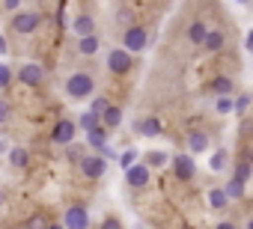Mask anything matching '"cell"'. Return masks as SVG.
<instances>
[{
	"instance_id": "cell-18",
	"label": "cell",
	"mask_w": 253,
	"mask_h": 229,
	"mask_svg": "<svg viewBox=\"0 0 253 229\" xmlns=\"http://www.w3.org/2000/svg\"><path fill=\"white\" fill-rule=\"evenodd\" d=\"M203 48H206V51H220V48H223V33H220V30H209Z\"/></svg>"
},
{
	"instance_id": "cell-29",
	"label": "cell",
	"mask_w": 253,
	"mask_h": 229,
	"mask_svg": "<svg viewBox=\"0 0 253 229\" xmlns=\"http://www.w3.org/2000/svg\"><path fill=\"white\" fill-rule=\"evenodd\" d=\"M27 229H48V226H45V217H42V214L30 217V220H27Z\"/></svg>"
},
{
	"instance_id": "cell-15",
	"label": "cell",
	"mask_w": 253,
	"mask_h": 229,
	"mask_svg": "<svg viewBox=\"0 0 253 229\" xmlns=\"http://www.w3.org/2000/svg\"><path fill=\"white\" fill-rule=\"evenodd\" d=\"M101 122H104V128H116L119 122H122V107H107L104 110V116H101Z\"/></svg>"
},
{
	"instance_id": "cell-39",
	"label": "cell",
	"mask_w": 253,
	"mask_h": 229,
	"mask_svg": "<svg viewBox=\"0 0 253 229\" xmlns=\"http://www.w3.org/2000/svg\"><path fill=\"white\" fill-rule=\"evenodd\" d=\"M247 229H253V220H250V223H247Z\"/></svg>"
},
{
	"instance_id": "cell-25",
	"label": "cell",
	"mask_w": 253,
	"mask_h": 229,
	"mask_svg": "<svg viewBox=\"0 0 253 229\" xmlns=\"http://www.w3.org/2000/svg\"><path fill=\"white\" fill-rule=\"evenodd\" d=\"M98 122H101V119H98V116H92L89 110H86V113H81V128H84L86 134H89V131H95V128H98Z\"/></svg>"
},
{
	"instance_id": "cell-14",
	"label": "cell",
	"mask_w": 253,
	"mask_h": 229,
	"mask_svg": "<svg viewBox=\"0 0 253 229\" xmlns=\"http://www.w3.org/2000/svg\"><path fill=\"white\" fill-rule=\"evenodd\" d=\"M188 146H191L194 155H200V152L209 149V137H206L203 131H191V134H188Z\"/></svg>"
},
{
	"instance_id": "cell-16",
	"label": "cell",
	"mask_w": 253,
	"mask_h": 229,
	"mask_svg": "<svg viewBox=\"0 0 253 229\" xmlns=\"http://www.w3.org/2000/svg\"><path fill=\"white\" fill-rule=\"evenodd\" d=\"M206 36H209V30H206V24H203V21H194V24L188 27V39H191L194 45H203V42H206Z\"/></svg>"
},
{
	"instance_id": "cell-34",
	"label": "cell",
	"mask_w": 253,
	"mask_h": 229,
	"mask_svg": "<svg viewBox=\"0 0 253 229\" xmlns=\"http://www.w3.org/2000/svg\"><path fill=\"white\" fill-rule=\"evenodd\" d=\"M3 6H6L9 12H18V9H21V3H18V0H6V3H3Z\"/></svg>"
},
{
	"instance_id": "cell-21",
	"label": "cell",
	"mask_w": 253,
	"mask_h": 229,
	"mask_svg": "<svg viewBox=\"0 0 253 229\" xmlns=\"http://www.w3.org/2000/svg\"><path fill=\"white\" fill-rule=\"evenodd\" d=\"M214 92H217L220 98H229V92H232V80H229V77H223V75H220V77H214Z\"/></svg>"
},
{
	"instance_id": "cell-22",
	"label": "cell",
	"mask_w": 253,
	"mask_h": 229,
	"mask_svg": "<svg viewBox=\"0 0 253 229\" xmlns=\"http://www.w3.org/2000/svg\"><path fill=\"white\" fill-rule=\"evenodd\" d=\"M9 164L12 167H27V149H21V146L9 149Z\"/></svg>"
},
{
	"instance_id": "cell-31",
	"label": "cell",
	"mask_w": 253,
	"mask_h": 229,
	"mask_svg": "<svg viewBox=\"0 0 253 229\" xmlns=\"http://www.w3.org/2000/svg\"><path fill=\"white\" fill-rule=\"evenodd\" d=\"M9 77H12V72H9L6 66H0V86H6V83H9Z\"/></svg>"
},
{
	"instance_id": "cell-38",
	"label": "cell",
	"mask_w": 253,
	"mask_h": 229,
	"mask_svg": "<svg viewBox=\"0 0 253 229\" xmlns=\"http://www.w3.org/2000/svg\"><path fill=\"white\" fill-rule=\"evenodd\" d=\"M48 229H63V223H60V226H48Z\"/></svg>"
},
{
	"instance_id": "cell-24",
	"label": "cell",
	"mask_w": 253,
	"mask_h": 229,
	"mask_svg": "<svg viewBox=\"0 0 253 229\" xmlns=\"http://www.w3.org/2000/svg\"><path fill=\"white\" fill-rule=\"evenodd\" d=\"M107 107H110V101H107L104 95H98V98H92V107H89V113H92V116H98V119H101Z\"/></svg>"
},
{
	"instance_id": "cell-30",
	"label": "cell",
	"mask_w": 253,
	"mask_h": 229,
	"mask_svg": "<svg viewBox=\"0 0 253 229\" xmlns=\"http://www.w3.org/2000/svg\"><path fill=\"white\" fill-rule=\"evenodd\" d=\"M217 110L220 113H232V98H217Z\"/></svg>"
},
{
	"instance_id": "cell-7",
	"label": "cell",
	"mask_w": 253,
	"mask_h": 229,
	"mask_svg": "<svg viewBox=\"0 0 253 229\" xmlns=\"http://www.w3.org/2000/svg\"><path fill=\"white\" fill-rule=\"evenodd\" d=\"M173 170H176V176H179L182 182H191L194 173H197V164H194L191 155H176V158H173Z\"/></svg>"
},
{
	"instance_id": "cell-37",
	"label": "cell",
	"mask_w": 253,
	"mask_h": 229,
	"mask_svg": "<svg viewBox=\"0 0 253 229\" xmlns=\"http://www.w3.org/2000/svg\"><path fill=\"white\" fill-rule=\"evenodd\" d=\"M217 229H235L232 223H217Z\"/></svg>"
},
{
	"instance_id": "cell-6",
	"label": "cell",
	"mask_w": 253,
	"mask_h": 229,
	"mask_svg": "<svg viewBox=\"0 0 253 229\" xmlns=\"http://www.w3.org/2000/svg\"><path fill=\"white\" fill-rule=\"evenodd\" d=\"M75 128H78V125H75L72 119H60V122L54 125V131H51V140L60 143V146H69V143L75 140Z\"/></svg>"
},
{
	"instance_id": "cell-19",
	"label": "cell",
	"mask_w": 253,
	"mask_h": 229,
	"mask_svg": "<svg viewBox=\"0 0 253 229\" xmlns=\"http://www.w3.org/2000/svg\"><path fill=\"white\" fill-rule=\"evenodd\" d=\"M223 193H226V199H241V196H244V182L232 179V182L223 188Z\"/></svg>"
},
{
	"instance_id": "cell-11",
	"label": "cell",
	"mask_w": 253,
	"mask_h": 229,
	"mask_svg": "<svg viewBox=\"0 0 253 229\" xmlns=\"http://www.w3.org/2000/svg\"><path fill=\"white\" fill-rule=\"evenodd\" d=\"M72 30H75V36H78V39L95 36V21H92L89 15H78V18L72 21Z\"/></svg>"
},
{
	"instance_id": "cell-13",
	"label": "cell",
	"mask_w": 253,
	"mask_h": 229,
	"mask_svg": "<svg viewBox=\"0 0 253 229\" xmlns=\"http://www.w3.org/2000/svg\"><path fill=\"white\" fill-rule=\"evenodd\" d=\"M137 131L146 134V137H158V134H161V122H158L155 116H146V119L137 122Z\"/></svg>"
},
{
	"instance_id": "cell-32",
	"label": "cell",
	"mask_w": 253,
	"mask_h": 229,
	"mask_svg": "<svg viewBox=\"0 0 253 229\" xmlns=\"http://www.w3.org/2000/svg\"><path fill=\"white\" fill-rule=\"evenodd\" d=\"M101 229H122V223H119L116 217H107V220L101 223Z\"/></svg>"
},
{
	"instance_id": "cell-4",
	"label": "cell",
	"mask_w": 253,
	"mask_h": 229,
	"mask_svg": "<svg viewBox=\"0 0 253 229\" xmlns=\"http://www.w3.org/2000/svg\"><path fill=\"white\" fill-rule=\"evenodd\" d=\"M63 229H89V214L84 205H72L63 217Z\"/></svg>"
},
{
	"instance_id": "cell-26",
	"label": "cell",
	"mask_w": 253,
	"mask_h": 229,
	"mask_svg": "<svg viewBox=\"0 0 253 229\" xmlns=\"http://www.w3.org/2000/svg\"><path fill=\"white\" fill-rule=\"evenodd\" d=\"M134 161H137V149H128V152H122V155H119V167H125V170H131Z\"/></svg>"
},
{
	"instance_id": "cell-35",
	"label": "cell",
	"mask_w": 253,
	"mask_h": 229,
	"mask_svg": "<svg viewBox=\"0 0 253 229\" xmlns=\"http://www.w3.org/2000/svg\"><path fill=\"white\" fill-rule=\"evenodd\" d=\"M247 51H253V30L247 33Z\"/></svg>"
},
{
	"instance_id": "cell-2",
	"label": "cell",
	"mask_w": 253,
	"mask_h": 229,
	"mask_svg": "<svg viewBox=\"0 0 253 229\" xmlns=\"http://www.w3.org/2000/svg\"><path fill=\"white\" fill-rule=\"evenodd\" d=\"M146 42H149V36H146L143 27H128V30H125V39H122V45H125V51H128V54L143 51Z\"/></svg>"
},
{
	"instance_id": "cell-36",
	"label": "cell",
	"mask_w": 253,
	"mask_h": 229,
	"mask_svg": "<svg viewBox=\"0 0 253 229\" xmlns=\"http://www.w3.org/2000/svg\"><path fill=\"white\" fill-rule=\"evenodd\" d=\"M0 54H6V39L0 36Z\"/></svg>"
},
{
	"instance_id": "cell-28",
	"label": "cell",
	"mask_w": 253,
	"mask_h": 229,
	"mask_svg": "<svg viewBox=\"0 0 253 229\" xmlns=\"http://www.w3.org/2000/svg\"><path fill=\"white\" fill-rule=\"evenodd\" d=\"M247 104H250V95H241V98H235V101H232V110L244 113V110H247Z\"/></svg>"
},
{
	"instance_id": "cell-12",
	"label": "cell",
	"mask_w": 253,
	"mask_h": 229,
	"mask_svg": "<svg viewBox=\"0 0 253 229\" xmlns=\"http://www.w3.org/2000/svg\"><path fill=\"white\" fill-rule=\"evenodd\" d=\"M86 143L95 146V149H101V158L110 155V149H107V128H104V125H98L95 131H89V134H86Z\"/></svg>"
},
{
	"instance_id": "cell-5",
	"label": "cell",
	"mask_w": 253,
	"mask_h": 229,
	"mask_svg": "<svg viewBox=\"0 0 253 229\" xmlns=\"http://www.w3.org/2000/svg\"><path fill=\"white\" fill-rule=\"evenodd\" d=\"M104 170H107V161H104L101 155H86V158H81V173H84L86 179H101Z\"/></svg>"
},
{
	"instance_id": "cell-20",
	"label": "cell",
	"mask_w": 253,
	"mask_h": 229,
	"mask_svg": "<svg viewBox=\"0 0 253 229\" xmlns=\"http://www.w3.org/2000/svg\"><path fill=\"white\" fill-rule=\"evenodd\" d=\"M209 202H211V208H217V211H220V208H226V202H229V199H226L223 188H214V191H209Z\"/></svg>"
},
{
	"instance_id": "cell-10",
	"label": "cell",
	"mask_w": 253,
	"mask_h": 229,
	"mask_svg": "<svg viewBox=\"0 0 253 229\" xmlns=\"http://www.w3.org/2000/svg\"><path fill=\"white\" fill-rule=\"evenodd\" d=\"M125 182H128L131 188H146V182H149V167H146V164H134L131 170H125Z\"/></svg>"
},
{
	"instance_id": "cell-23",
	"label": "cell",
	"mask_w": 253,
	"mask_h": 229,
	"mask_svg": "<svg viewBox=\"0 0 253 229\" xmlns=\"http://www.w3.org/2000/svg\"><path fill=\"white\" fill-rule=\"evenodd\" d=\"M226 161H229V155H226V149H217V152L211 155V161H209V167H211L214 173H220V170L226 167Z\"/></svg>"
},
{
	"instance_id": "cell-3",
	"label": "cell",
	"mask_w": 253,
	"mask_h": 229,
	"mask_svg": "<svg viewBox=\"0 0 253 229\" xmlns=\"http://www.w3.org/2000/svg\"><path fill=\"white\" fill-rule=\"evenodd\" d=\"M131 66H134V60H131V54H128V51L116 48V51H110V54H107V69H110L113 75H125Z\"/></svg>"
},
{
	"instance_id": "cell-17",
	"label": "cell",
	"mask_w": 253,
	"mask_h": 229,
	"mask_svg": "<svg viewBox=\"0 0 253 229\" xmlns=\"http://www.w3.org/2000/svg\"><path fill=\"white\" fill-rule=\"evenodd\" d=\"M98 48H101L98 36H86V39H81V42H78V51H81L84 57H92V54H98Z\"/></svg>"
},
{
	"instance_id": "cell-1",
	"label": "cell",
	"mask_w": 253,
	"mask_h": 229,
	"mask_svg": "<svg viewBox=\"0 0 253 229\" xmlns=\"http://www.w3.org/2000/svg\"><path fill=\"white\" fill-rule=\"evenodd\" d=\"M92 89H95V83H92V77H89L86 72H75V75L66 80V92H69L72 98H86Z\"/></svg>"
},
{
	"instance_id": "cell-27",
	"label": "cell",
	"mask_w": 253,
	"mask_h": 229,
	"mask_svg": "<svg viewBox=\"0 0 253 229\" xmlns=\"http://www.w3.org/2000/svg\"><path fill=\"white\" fill-rule=\"evenodd\" d=\"M167 164V155L164 152H149L146 155V167H164Z\"/></svg>"
},
{
	"instance_id": "cell-9",
	"label": "cell",
	"mask_w": 253,
	"mask_h": 229,
	"mask_svg": "<svg viewBox=\"0 0 253 229\" xmlns=\"http://www.w3.org/2000/svg\"><path fill=\"white\" fill-rule=\"evenodd\" d=\"M39 15L36 12H18L15 15V21H12V27H15V33H33L36 27H39Z\"/></svg>"
},
{
	"instance_id": "cell-33",
	"label": "cell",
	"mask_w": 253,
	"mask_h": 229,
	"mask_svg": "<svg viewBox=\"0 0 253 229\" xmlns=\"http://www.w3.org/2000/svg\"><path fill=\"white\" fill-rule=\"evenodd\" d=\"M6 119H9V104L0 98V122H6Z\"/></svg>"
},
{
	"instance_id": "cell-8",
	"label": "cell",
	"mask_w": 253,
	"mask_h": 229,
	"mask_svg": "<svg viewBox=\"0 0 253 229\" xmlns=\"http://www.w3.org/2000/svg\"><path fill=\"white\" fill-rule=\"evenodd\" d=\"M42 77H45V72H42V66H36V63H27V66L18 69V80L27 83V86H39Z\"/></svg>"
}]
</instances>
